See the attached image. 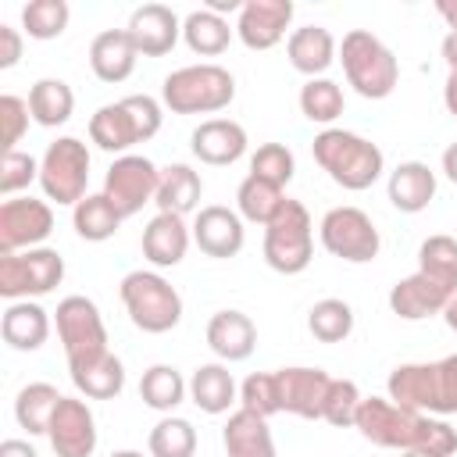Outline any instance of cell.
Segmentation results:
<instances>
[{
  "instance_id": "1",
  "label": "cell",
  "mask_w": 457,
  "mask_h": 457,
  "mask_svg": "<svg viewBox=\"0 0 457 457\" xmlns=\"http://www.w3.org/2000/svg\"><path fill=\"white\" fill-rule=\"evenodd\" d=\"M386 393L393 403L411 407L418 414H457V353L439 361L396 364L386 378Z\"/></svg>"
},
{
  "instance_id": "2",
  "label": "cell",
  "mask_w": 457,
  "mask_h": 457,
  "mask_svg": "<svg viewBox=\"0 0 457 457\" xmlns=\"http://www.w3.org/2000/svg\"><path fill=\"white\" fill-rule=\"evenodd\" d=\"M311 154L318 168L350 193L371 189L386 171V154L378 150V143L346 129H321L311 143Z\"/></svg>"
},
{
  "instance_id": "3",
  "label": "cell",
  "mask_w": 457,
  "mask_h": 457,
  "mask_svg": "<svg viewBox=\"0 0 457 457\" xmlns=\"http://www.w3.org/2000/svg\"><path fill=\"white\" fill-rule=\"evenodd\" d=\"M164 111L154 96L132 93L114 104H104L89 118V143H96L104 154H129L136 143H146L161 132Z\"/></svg>"
},
{
  "instance_id": "4",
  "label": "cell",
  "mask_w": 457,
  "mask_h": 457,
  "mask_svg": "<svg viewBox=\"0 0 457 457\" xmlns=\"http://www.w3.org/2000/svg\"><path fill=\"white\" fill-rule=\"evenodd\" d=\"M232 100H236V79L228 68L214 61L175 68L161 82V104L171 114H218Z\"/></svg>"
},
{
  "instance_id": "5",
  "label": "cell",
  "mask_w": 457,
  "mask_h": 457,
  "mask_svg": "<svg viewBox=\"0 0 457 457\" xmlns=\"http://www.w3.org/2000/svg\"><path fill=\"white\" fill-rule=\"evenodd\" d=\"M343 75L364 100H386L400 82V61L396 54L368 29H350L339 43Z\"/></svg>"
},
{
  "instance_id": "6",
  "label": "cell",
  "mask_w": 457,
  "mask_h": 457,
  "mask_svg": "<svg viewBox=\"0 0 457 457\" xmlns=\"http://www.w3.org/2000/svg\"><path fill=\"white\" fill-rule=\"evenodd\" d=\"M118 296L139 332L164 336L182 321V296L161 271H129L118 286Z\"/></svg>"
},
{
  "instance_id": "7",
  "label": "cell",
  "mask_w": 457,
  "mask_h": 457,
  "mask_svg": "<svg viewBox=\"0 0 457 457\" xmlns=\"http://www.w3.org/2000/svg\"><path fill=\"white\" fill-rule=\"evenodd\" d=\"M314 257V221L300 200H286L282 211L264 225V261L278 275L307 271Z\"/></svg>"
},
{
  "instance_id": "8",
  "label": "cell",
  "mask_w": 457,
  "mask_h": 457,
  "mask_svg": "<svg viewBox=\"0 0 457 457\" xmlns=\"http://www.w3.org/2000/svg\"><path fill=\"white\" fill-rule=\"evenodd\" d=\"M89 186V146L79 136H57L39 157V189L46 200L75 207Z\"/></svg>"
},
{
  "instance_id": "9",
  "label": "cell",
  "mask_w": 457,
  "mask_h": 457,
  "mask_svg": "<svg viewBox=\"0 0 457 457\" xmlns=\"http://www.w3.org/2000/svg\"><path fill=\"white\" fill-rule=\"evenodd\" d=\"M425 418H428V414H418V411H411V407H400V403H393L389 396H364L361 407H357L353 428H357L368 443H375V446H382V450H400V453H407V450H418V446H421Z\"/></svg>"
},
{
  "instance_id": "10",
  "label": "cell",
  "mask_w": 457,
  "mask_h": 457,
  "mask_svg": "<svg viewBox=\"0 0 457 457\" xmlns=\"http://www.w3.org/2000/svg\"><path fill=\"white\" fill-rule=\"evenodd\" d=\"M64 278V257L50 246H32L21 253H0V296L4 300H32L46 296Z\"/></svg>"
},
{
  "instance_id": "11",
  "label": "cell",
  "mask_w": 457,
  "mask_h": 457,
  "mask_svg": "<svg viewBox=\"0 0 457 457\" xmlns=\"http://www.w3.org/2000/svg\"><path fill=\"white\" fill-rule=\"evenodd\" d=\"M54 325H57V339L64 346L68 364H82L107 353V325L100 307L89 296H79V293L64 296L54 311Z\"/></svg>"
},
{
  "instance_id": "12",
  "label": "cell",
  "mask_w": 457,
  "mask_h": 457,
  "mask_svg": "<svg viewBox=\"0 0 457 457\" xmlns=\"http://www.w3.org/2000/svg\"><path fill=\"white\" fill-rule=\"evenodd\" d=\"M318 236H321V246L346 264H368L382 250V236H378L375 221L361 207H350V204L325 211Z\"/></svg>"
},
{
  "instance_id": "13",
  "label": "cell",
  "mask_w": 457,
  "mask_h": 457,
  "mask_svg": "<svg viewBox=\"0 0 457 457\" xmlns=\"http://www.w3.org/2000/svg\"><path fill=\"white\" fill-rule=\"evenodd\" d=\"M157 179H161V168L150 157H143V154H121V157L111 161V168L104 175V196L118 207L121 218H132L146 204H154Z\"/></svg>"
},
{
  "instance_id": "14",
  "label": "cell",
  "mask_w": 457,
  "mask_h": 457,
  "mask_svg": "<svg viewBox=\"0 0 457 457\" xmlns=\"http://www.w3.org/2000/svg\"><path fill=\"white\" fill-rule=\"evenodd\" d=\"M54 232V211L36 196H11L0 204V253H21L43 246Z\"/></svg>"
},
{
  "instance_id": "15",
  "label": "cell",
  "mask_w": 457,
  "mask_h": 457,
  "mask_svg": "<svg viewBox=\"0 0 457 457\" xmlns=\"http://www.w3.org/2000/svg\"><path fill=\"white\" fill-rule=\"evenodd\" d=\"M46 439L57 457H93L100 432H96V418H93L89 403L79 396H64L50 418Z\"/></svg>"
},
{
  "instance_id": "16",
  "label": "cell",
  "mask_w": 457,
  "mask_h": 457,
  "mask_svg": "<svg viewBox=\"0 0 457 457\" xmlns=\"http://www.w3.org/2000/svg\"><path fill=\"white\" fill-rule=\"evenodd\" d=\"M453 293H457L453 282L436 278L428 271H414L389 289V311L403 321H425L432 314H443Z\"/></svg>"
},
{
  "instance_id": "17",
  "label": "cell",
  "mask_w": 457,
  "mask_h": 457,
  "mask_svg": "<svg viewBox=\"0 0 457 457\" xmlns=\"http://www.w3.org/2000/svg\"><path fill=\"white\" fill-rule=\"evenodd\" d=\"M293 0H243V11L236 14V36L246 50H271L286 39V29L293 21Z\"/></svg>"
},
{
  "instance_id": "18",
  "label": "cell",
  "mask_w": 457,
  "mask_h": 457,
  "mask_svg": "<svg viewBox=\"0 0 457 457\" xmlns=\"http://www.w3.org/2000/svg\"><path fill=\"white\" fill-rule=\"evenodd\" d=\"M193 243L200 246V253H207L214 261L236 257L246 243V228H243L239 211L221 207V204L200 207L196 218H193Z\"/></svg>"
},
{
  "instance_id": "19",
  "label": "cell",
  "mask_w": 457,
  "mask_h": 457,
  "mask_svg": "<svg viewBox=\"0 0 457 457\" xmlns=\"http://www.w3.org/2000/svg\"><path fill=\"white\" fill-rule=\"evenodd\" d=\"M125 32L132 36L139 57H164L175 50L182 36V21L168 4H143L129 14Z\"/></svg>"
},
{
  "instance_id": "20",
  "label": "cell",
  "mask_w": 457,
  "mask_h": 457,
  "mask_svg": "<svg viewBox=\"0 0 457 457\" xmlns=\"http://www.w3.org/2000/svg\"><path fill=\"white\" fill-rule=\"evenodd\" d=\"M275 378H278V396H282V411L286 414H296V418H307V421L321 418V407H325V396H328V382H332L328 371L296 364V368H278Z\"/></svg>"
},
{
  "instance_id": "21",
  "label": "cell",
  "mask_w": 457,
  "mask_h": 457,
  "mask_svg": "<svg viewBox=\"0 0 457 457\" xmlns=\"http://www.w3.org/2000/svg\"><path fill=\"white\" fill-rule=\"evenodd\" d=\"M246 129L232 118H207L193 129L189 136V150L200 164H211V168H225V164H236L243 154H246Z\"/></svg>"
},
{
  "instance_id": "22",
  "label": "cell",
  "mask_w": 457,
  "mask_h": 457,
  "mask_svg": "<svg viewBox=\"0 0 457 457\" xmlns=\"http://www.w3.org/2000/svg\"><path fill=\"white\" fill-rule=\"evenodd\" d=\"M189 243H193V225H186L182 214L157 211L146 221V228H143V257L154 268H175V264H182Z\"/></svg>"
},
{
  "instance_id": "23",
  "label": "cell",
  "mask_w": 457,
  "mask_h": 457,
  "mask_svg": "<svg viewBox=\"0 0 457 457\" xmlns=\"http://www.w3.org/2000/svg\"><path fill=\"white\" fill-rule=\"evenodd\" d=\"M207 346L214 350V357L221 364H236L246 361L257 350V325L250 314L243 311H218L207 321Z\"/></svg>"
},
{
  "instance_id": "24",
  "label": "cell",
  "mask_w": 457,
  "mask_h": 457,
  "mask_svg": "<svg viewBox=\"0 0 457 457\" xmlns=\"http://www.w3.org/2000/svg\"><path fill=\"white\" fill-rule=\"evenodd\" d=\"M136 61H139V50L125 29H104L89 43V68L107 86L125 82L136 71Z\"/></svg>"
},
{
  "instance_id": "25",
  "label": "cell",
  "mask_w": 457,
  "mask_h": 457,
  "mask_svg": "<svg viewBox=\"0 0 457 457\" xmlns=\"http://www.w3.org/2000/svg\"><path fill=\"white\" fill-rule=\"evenodd\" d=\"M336 54H339V43H336V36H332L325 25H300V29H293L289 39H286V57H289V64H293L300 75H307V79H321V75L332 68Z\"/></svg>"
},
{
  "instance_id": "26",
  "label": "cell",
  "mask_w": 457,
  "mask_h": 457,
  "mask_svg": "<svg viewBox=\"0 0 457 457\" xmlns=\"http://www.w3.org/2000/svg\"><path fill=\"white\" fill-rule=\"evenodd\" d=\"M386 196L396 211L403 214H418L436 200V171L425 161H400L389 171L386 182Z\"/></svg>"
},
{
  "instance_id": "27",
  "label": "cell",
  "mask_w": 457,
  "mask_h": 457,
  "mask_svg": "<svg viewBox=\"0 0 457 457\" xmlns=\"http://www.w3.org/2000/svg\"><path fill=\"white\" fill-rule=\"evenodd\" d=\"M221 446H225V457H278L268 418L243 411V407L228 414L221 428Z\"/></svg>"
},
{
  "instance_id": "28",
  "label": "cell",
  "mask_w": 457,
  "mask_h": 457,
  "mask_svg": "<svg viewBox=\"0 0 457 457\" xmlns=\"http://www.w3.org/2000/svg\"><path fill=\"white\" fill-rule=\"evenodd\" d=\"M0 336L11 350H39L50 339V314L36 300H14L0 318Z\"/></svg>"
},
{
  "instance_id": "29",
  "label": "cell",
  "mask_w": 457,
  "mask_h": 457,
  "mask_svg": "<svg viewBox=\"0 0 457 457\" xmlns=\"http://www.w3.org/2000/svg\"><path fill=\"white\" fill-rule=\"evenodd\" d=\"M189 400H193L204 414H225V411L239 400V386H236L228 364H221V361L200 364V368L189 375Z\"/></svg>"
},
{
  "instance_id": "30",
  "label": "cell",
  "mask_w": 457,
  "mask_h": 457,
  "mask_svg": "<svg viewBox=\"0 0 457 457\" xmlns=\"http://www.w3.org/2000/svg\"><path fill=\"white\" fill-rule=\"evenodd\" d=\"M200 196H204V179L200 171H193L189 164H168L161 168V179H157V211L164 214H193L200 207Z\"/></svg>"
},
{
  "instance_id": "31",
  "label": "cell",
  "mask_w": 457,
  "mask_h": 457,
  "mask_svg": "<svg viewBox=\"0 0 457 457\" xmlns=\"http://www.w3.org/2000/svg\"><path fill=\"white\" fill-rule=\"evenodd\" d=\"M71 371V386L86 396V400H114L125 389V364L107 350L93 361L82 364H68Z\"/></svg>"
},
{
  "instance_id": "32",
  "label": "cell",
  "mask_w": 457,
  "mask_h": 457,
  "mask_svg": "<svg viewBox=\"0 0 457 457\" xmlns=\"http://www.w3.org/2000/svg\"><path fill=\"white\" fill-rule=\"evenodd\" d=\"M232 32H236V29H232L221 14H214V11H207V7L189 11L186 21H182V39H186V46H189L193 54H200V57H218V54H225L228 43H232Z\"/></svg>"
},
{
  "instance_id": "33",
  "label": "cell",
  "mask_w": 457,
  "mask_h": 457,
  "mask_svg": "<svg viewBox=\"0 0 457 457\" xmlns=\"http://www.w3.org/2000/svg\"><path fill=\"white\" fill-rule=\"evenodd\" d=\"M286 200H289V196H286L282 186H275V182H268V179H257V175H250V171H246V179H243L239 189H236V211H239V218L250 221V225H268V221L282 211Z\"/></svg>"
},
{
  "instance_id": "34",
  "label": "cell",
  "mask_w": 457,
  "mask_h": 457,
  "mask_svg": "<svg viewBox=\"0 0 457 457\" xmlns=\"http://www.w3.org/2000/svg\"><path fill=\"white\" fill-rule=\"evenodd\" d=\"M29 111H32V121L43 125V129H57L71 118L75 111V93L64 79H39L32 82L29 89Z\"/></svg>"
},
{
  "instance_id": "35",
  "label": "cell",
  "mask_w": 457,
  "mask_h": 457,
  "mask_svg": "<svg viewBox=\"0 0 457 457\" xmlns=\"http://www.w3.org/2000/svg\"><path fill=\"white\" fill-rule=\"evenodd\" d=\"M61 400L64 396L57 393V386H50V382H29L14 396V418H18V425L29 436H46L50 418H54V411H57Z\"/></svg>"
},
{
  "instance_id": "36",
  "label": "cell",
  "mask_w": 457,
  "mask_h": 457,
  "mask_svg": "<svg viewBox=\"0 0 457 457\" xmlns=\"http://www.w3.org/2000/svg\"><path fill=\"white\" fill-rule=\"evenodd\" d=\"M121 221H125V218L118 214V207H114L104 193H89V196H82V200L71 207V225H75V232H79V239H86V243H104V239H111Z\"/></svg>"
},
{
  "instance_id": "37",
  "label": "cell",
  "mask_w": 457,
  "mask_h": 457,
  "mask_svg": "<svg viewBox=\"0 0 457 457\" xmlns=\"http://www.w3.org/2000/svg\"><path fill=\"white\" fill-rule=\"evenodd\" d=\"M186 396H189V382H186L182 371L171 368V364H154V368H146L143 378H139V400H143L150 411L171 414Z\"/></svg>"
},
{
  "instance_id": "38",
  "label": "cell",
  "mask_w": 457,
  "mask_h": 457,
  "mask_svg": "<svg viewBox=\"0 0 457 457\" xmlns=\"http://www.w3.org/2000/svg\"><path fill=\"white\" fill-rule=\"evenodd\" d=\"M300 114L307 118V121H314V125H325V129H332V121L343 114V107H346V100H343V86L339 82H332V79H307L303 86H300Z\"/></svg>"
},
{
  "instance_id": "39",
  "label": "cell",
  "mask_w": 457,
  "mask_h": 457,
  "mask_svg": "<svg viewBox=\"0 0 457 457\" xmlns=\"http://www.w3.org/2000/svg\"><path fill=\"white\" fill-rule=\"evenodd\" d=\"M307 328L318 343H343L353 332V307L339 296H325L307 311Z\"/></svg>"
},
{
  "instance_id": "40",
  "label": "cell",
  "mask_w": 457,
  "mask_h": 457,
  "mask_svg": "<svg viewBox=\"0 0 457 457\" xmlns=\"http://www.w3.org/2000/svg\"><path fill=\"white\" fill-rule=\"evenodd\" d=\"M146 450H150V457H193L196 453V428L186 418L164 414L150 428Z\"/></svg>"
},
{
  "instance_id": "41",
  "label": "cell",
  "mask_w": 457,
  "mask_h": 457,
  "mask_svg": "<svg viewBox=\"0 0 457 457\" xmlns=\"http://www.w3.org/2000/svg\"><path fill=\"white\" fill-rule=\"evenodd\" d=\"M71 21V7L64 0H29L21 7V32L32 39H57Z\"/></svg>"
},
{
  "instance_id": "42",
  "label": "cell",
  "mask_w": 457,
  "mask_h": 457,
  "mask_svg": "<svg viewBox=\"0 0 457 457\" xmlns=\"http://www.w3.org/2000/svg\"><path fill=\"white\" fill-rule=\"evenodd\" d=\"M293 171H296V157H293V150L286 143H261L250 154V175L268 179V182H275L282 189L289 186Z\"/></svg>"
},
{
  "instance_id": "43",
  "label": "cell",
  "mask_w": 457,
  "mask_h": 457,
  "mask_svg": "<svg viewBox=\"0 0 457 457\" xmlns=\"http://www.w3.org/2000/svg\"><path fill=\"white\" fill-rule=\"evenodd\" d=\"M239 407L243 411H253L261 418H271L282 411V396H278V378L275 371H253L243 378L239 386Z\"/></svg>"
},
{
  "instance_id": "44",
  "label": "cell",
  "mask_w": 457,
  "mask_h": 457,
  "mask_svg": "<svg viewBox=\"0 0 457 457\" xmlns=\"http://www.w3.org/2000/svg\"><path fill=\"white\" fill-rule=\"evenodd\" d=\"M418 271H428L436 278H446L457 286V239L453 236H428L418 246Z\"/></svg>"
},
{
  "instance_id": "45",
  "label": "cell",
  "mask_w": 457,
  "mask_h": 457,
  "mask_svg": "<svg viewBox=\"0 0 457 457\" xmlns=\"http://www.w3.org/2000/svg\"><path fill=\"white\" fill-rule=\"evenodd\" d=\"M361 389L353 378H332L328 382V396L321 407V421L336 425V428H353L357 421V407H361Z\"/></svg>"
},
{
  "instance_id": "46",
  "label": "cell",
  "mask_w": 457,
  "mask_h": 457,
  "mask_svg": "<svg viewBox=\"0 0 457 457\" xmlns=\"http://www.w3.org/2000/svg\"><path fill=\"white\" fill-rule=\"evenodd\" d=\"M32 182H39V161L32 154H21V150L4 154V161H0V193H4V200H11L14 193H21Z\"/></svg>"
},
{
  "instance_id": "47",
  "label": "cell",
  "mask_w": 457,
  "mask_h": 457,
  "mask_svg": "<svg viewBox=\"0 0 457 457\" xmlns=\"http://www.w3.org/2000/svg\"><path fill=\"white\" fill-rule=\"evenodd\" d=\"M29 118H32L29 100H21L14 93H4L0 96V139H4L0 146H4V154H11L21 143V136L29 129Z\"/></svg>"
},
{
  "instance_id": "48",
  "label": "cell",
  "mask_w": 457,
  "mask_h": 457,
  "mask_svg": "<svg viewBox=\"0 0 457 457\" xmlns=\"http://www.w3.org/2000/svg\"><path fill=\"white\" fill-rule=\"evenodd\" d=\"M21 46H25L21 29H14V25H0V68H4V71L14 68V64L21 61Z\"/></svg>"
},
{
  "instance_id": "49",
  "label": "cell",
  "mask_w": 457,
  "mask_h": 457,
  "mask_svg": "<svg viewBox=\"0 0 457 457\" xmlns=\"http://www.w3.org/2000/svg\"><path fill=\"white\" fill-rule=\"evenodd\" d=\"M0 457H39L36 446L29 439H4L0 443Z\"/></svg>"
},
{
  "instance_id": "50",
  "label": "cell",
  "mask_w": 457,
  "mask_h": 457,
  "mask_svg": "<svg viewBox=\"0 0 457 457\" xmlns=\"http://www.w3.org/2000/svg\"><path fill=\"white\" fill-rule=\"evenodd\" d=\"M439 54H443V61H446V71L457 75V32H446V36H443Z\"/></svg>"
},
{
  "instance_id": "51",
  "label": "cell",
  "mask_w": 457,
  "mask_h": 457,
  "mask_svg": "<svg viewBox=\"0 0 457 457\" xmlns=\"http://www.w3.org/2000/svg\"><path fill=\"white\" fill-rule=\"evenodd\" d=\"M436 11L450 25V32H457V0H436Z\"/></svg>"
},
{
  "instance_id": "52",
  "label": "cell",
  "mask_w": 457,
  "mask_h": 457,
  "mask_svg": "<svg viewBox=\"0 0 457 457\" xmlns=\"http://www.w3.org/2000/svg\"><path fill=\"white\" fill-rule=\"evenodd\" d=\"M443 175L457 186V143H450V146L443 150Z\"/></svg>"
},
{
  "instance_id": "53",
  "label": "cell",
  "mask_w": 457,
  "mask_h": 457,
  "mask_svg": "<svg viewBox=\"0 0 457 457\" xmlns=\"http://www.w3.org/2000/svg\"><path fill=\"white\" fill-rule=\"evenodd\" d=\"M204 7H207V11H214V14H221V18H225V14H232V11H236V14H239V11H243V0H207V4H204Z\"/></svg>"
},
{
  "instance_id": "54",
  "label": "cell",
  "mask_w": 457,
  "mask_h": 457,
  "mask_svg": "<svg viewBox=\"0 0 457 457\" xmlns=\"http://www.w3.org/2000/svg\"><path fill=\"white\" fill-rule=\"evenodd\" d=\"M443 104H446V111L457 118V75H446V86H443Z\"/></svg>"
},
{
  "instance_id": "55",
  "label": "cell",
  "mask_w": 457,
  "mask_h": 457,
  "mask_svg": "<svg viewBox=\"0 0 457 457\" xmlns=\"http://www.w3.org/2000/svg\"><path fill=\"white\" fill-rule=\"evenodd\" d=\"M443 321H446L450 332H457V293L450 296V303H446V311H443Z\"/></svg>"
},
{
  "instance_id": "56",
  "label": "cell",
  "mask_w": 457,
  "mask_h": 457,
  "mask_svg": "<svg viewBox=\"0 0 457 457\" xmlns=\"http://www.w3.org/2000/svg\"><path fill=\"white\" fill-rule=\"evenodd\" d=\"M111 457H143V453H139V450H114Z\"/></svg>"
},
{
  "instance_id": "57",
  "label": "cell",
  "mask_w": 457,
  "mask_h": 457,
  "mask_svg": "<svg viewBox=\"0 0 457 457\" xmlns=\"http://www.w3.org/2000/svg\"><path fill=\"white\" fill-rule=\"evenodd\" d=\"M400 457H436V453H421V450H407V453H400Z\"/></svg>"
}]
</instances>
